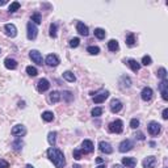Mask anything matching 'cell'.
Instances as JSON below:
<instances>
[{
    "mask_svg": "<svg viewBox=\"0 0 168 168\" xmlns=\"http://www.w3.org/2000/svg\"><path fill=\"white\" fill-rule=\"evenodd\" d=\"M46 154H47V158L53 162V164L56 168H63L66 165V158L60 150L55 149V147H50Z\"/></svg>",
    "mask_w": 168,
    "mask_h": 168,
    "instance_id": "1",
    "label": "cell"
},
{
    "mask_svg": "<svg viewBox=\"0 0 168 168\" xmlns=\"http://www.w3.org/2000/svg\"><path fill=\"white\" fill-rule=\"evenodd\" d=\"M109 133H114V134H121L124 130V122L121 120H116V121L110 122L108 126Z\"/></svg>",
    "mask_w": 168,
    "mask_h": 168,
    "instance_id": "2",
    "label": "cell"
},
{
    "mask_svg": "<svg viewBox=\"0 0 168 168\" xmlns=\"http://www.w3.org/2000/svg\"><path fill=\"white\" fill-rule=\"evenodd\" d=\"M26 36H28V40L33 41L37 38L38 36V29H37V25L33 24L32 21L28 22V25H26Z\"/></svg>",
    "mask_w": 168,
    "mask_h": 168,
    "instance_id": "3",
    "label": "cell"
},
{
    "mask_svg": "<svg viewBox=\"0 0 168 168\" xmlns=\"http://www.w3.org/2000/svg\"><path fill=\"white\" fill-rule=\"evenodd\" d=\"M147 129H149V133L151 134L153 137H156V135L160 133V130H162V126H160V124H158V122L151 121L149 124V126H147Z\"/></svg>",
    "mask_w": 168,
    "mask_h": 168,
    "instance_id": "4",
    "label": "cell"
},
{
    "mask_svg": "<svg viewBox=\"0 0 168 168\" xmlns=\"http://www.w3.org/2000/svg\"><path fill=\"white\" fill-rule=\"evenodd\" d=\"M29 56H30V59L33 60L36 65L42 66L44 59H42V55H41L40 51H37V50H30V51H29Z\"/></svg>",
    "mask_w": 168,
    "mask_h": 168,
    "instance_id": "5",
    "label": "cell"
},
{
    "mask_svg": "<svg viewBox=\"0 0 168 168\" xmlns=\"http://www.w3.org/2000/svg\"><path fill=\"white\" fill-rule=\"evenodd\" d=\"M134 147V143L131 142L130 139H125V140H122L121 143H120V146H118V150H120V153H128V151H130L131 149Z\"/></svg>",
    "mask_w": 168,
    "mask_h": 168,
    "instance_id": "6",
    "label": "cell"
},
{
    "mask_svg": "<svg viewBox=\"0 0 168 168\" xmlns=\"http://www.w3.org/2000/svg\"><path fill=\"white\" fill-rule=\"evenodd\" d=\"M45 63H46L47 66H50V67H55V66H58L60 63L59 58H58V55H55V54H49V55L46 56V59H45Z\"/></svg>",
    "mask_w": 168,
    "mask_h": 168,
    "instance_id": "7",
    "label": "cell"
},
{
    "mask_svg": "<svg viewBox=\"0 0 168 168\" xmlns=\"http://www.w3.org/2000/svg\"><path fill=\"white\" fill-rule=\"evenodd\" d=\"M93 143H92V140L89 139H85L83 140V143H81V153L83 154H91V153H93Z\"/></svg>",
    "mask_w": 168,
    "mask_h": 168,
    "instance_id": "8",
    "label": "cell"
},
{
    "mask_svg": "<svg viewBox=\"0 0 168 168\" xmlns=\"http://www.w3.org/2000/svg\"><path fill=\"white\" fill-rule=\"evenodd\" d=\"M50 88V83L47 79H40L37 83V91L40 92V93H44V92H46L47 89Z\"/></svg>",
    "mask_w": 168,
    "mask_h": 168,
    "instance_id": "9",
    "label": "cell"
},
{
    "mask_svg": "<svg viewBox=\"0 0 168 168\" xmlns=\"http://www.w3.org/2000/svg\"><path fill=\"white\" fill-rule=\"evenodd\" d=\"M11 134L15 135V137H22L26 134V129H25L24 125H16L13 126V129L11 130Z\"/></svg>",
    "mask_w": 168,
    "mask_h": 168,
    "instance_id": "10",
    "label": "cell"
},
{
    "mask_svg": "<svg viewBox=\"0 0 168 168\" xmlns=\"http://www.w3.org/2000/svg\"><path fill=\"white\" fill-rule=\"evenodd\" d=\"M4 30H5L7 36L11 38H15L17 36V28H16V25L13 24H5L4 25Z\"/></svg>",
    "mask_w": 168,
    "mask_h": 168,
    "instance_id": "11",
    "label": "cell"
},
{
    "mask_svg": "<svg viewBox=\"0 0 168 168\" xmlns=\"http://www.w3.org/2000/svg\"><path fill=\"white\" fill-rule=\"evenodd\" d=\"M108 97H109V92H108V91H101L100 93L95 95L93 103L95 104H101V103H104V101H105Z\"/></svg>",
    "mask_w": 168,
    "mask_h": 168,
    "instance_id": "12",
    "label": "cell"
},
{
    "mask_svg": "<svg viewBox=\"0 0 168 168\" xmlns=\"http://www.w3.org/2000/svg\"><path fill=\"white\" fill-rule=\"evenodd\" d=\"M153 95H154V92L150 87H144L143 89H142V92H140V97H142V100L146 101V103L153 99Z\"/></svg>",
    "mask_w": 168,
    "mask_h": 168,
    "instance_id": "13",
    "label": "cell"
},
{
    "mask_svg": "<svg viewBox=\"0 0 168 168\" xmlns=\"http://www.w3.org/2000/svg\"><path fill=\"white\" fill-rule=\"evenodd\" d=\"M76 30H78V33L80 36H83V37H87L88 34H89V30H88V26L84 22L79 21L78 24H76Z\"/></svg>",
    "mask_w": 168,
    "mask_h": 168,
    "instance_id": "14",
    "label": "cell"
},
{
    "mask_svg": "<svg viewBox=\"0 0 168 168\" xmlns=\"http://www.w3.org/2000/svg\"><path fill=\"white\" fill-rule=\"evenodd\" d=\"M99 149H100V151L101 153H104V154H112L113 153V147L110 146V143H108V142H105V140H101L99 143Z\"/></svg>",
    "mask_w": 168,
    "mask_h": 168,
    "instance_id": "15",
    "label": "cell"
},
{
    "mask_svg": "<svg viewBox=\"0 0 168 168\" xmlns=\"http://www.w3.org/2000/svg\"><path fill=\"white\" fill-rule=\"evenodd\" d=\"M121 109H122V103L120 100L113 99L110 101V112L112 113H118V112H121Z\"/></svg>",
    "mask_w": 168,
    "mask_h": 168,
    "instance_id": "16",
    "label": "cell"
},
{
    "mask_svg": "<svg viewBox=\"0 0 168 168\" xmlns=\"http://www.w3.org/2000/svg\"><path fill=\"white\" fill-rule=\"evenodd\" d=\"M156 165V158L153 155L147 156V158H144L143 160V168H155Z\"/></svg>",
    "mask_w": 168,
    "mask_h": 168,
    "instance_id": "17",
    "label": "cell"
},
{
    "mask_svg": "<svg viewBox=\"0 0 168 168\" xmlns=\"http://www.w3.org/2000/svg\"><path fill=\"white\" fill-rule=\"evenodd\" d=\"M124 62L126 63V65H128L129 67H130L131 71H133V72H138V71H139L140 65H139V63H138L135 59H128V60H124Z\"/></svg>",
    "mask_w": 168,
    "mask_h": 168,
    "instance_id": "18",
    "label": "cell"
},
{
    "mask_svg": "<svg viewBox=\"0 0 168 168\" xmlns=\"http://www.w3.org/2000/svg\"><path fill=\"white\" fill-rule=\"evenodd\" d=\"M122 165L126 168H134L137 165V160L134 158H122Z\"/></svg>",
    "mask_w": 168,
    "mask_h": 168,
    "instance_id": "19",
    "label": "cell"
},
{
    "mask_svg": "<svg viewBox=\"0 0 168 168\" xmlns=\"http://www.w3.org/2000/svg\"><path fill=\"white\" fill-rule=\"evenodd\" d=\"M60 97H62V95H60L58 91H53V92L49 95V100H50V103H51V104L59 103V101H60Z\"/></svg>",
    "mask_w": 168,
    "mask_h": 168,
    "instance_id": "20",
    "label": "cell"
},
{
    "mask_svg": "<svg viewBox=\"0 0 168 168\" xmlns=\"http://www.w3.org/2000/svg\"><path fill=\"white\" fill-rule=\"evenodd\" d=\"M4 66H5L8 70H16L17 69V62H16L15 59H12V58H7V59L4 60Z\"/></svg>",
    "mask_w": 168,
    "mask_h": 168,
    "instance_id": "21",
    "label": "cell"
},
{
    "mask_svg": "<svg viewBox=\"0 0 168 168\" xmlns=\"http://www.w3.org/2000/svg\"><path fill=\"white\" fill-rule=\"evenodd\" d=\"M135 34L134 33H129L128 36H126V45H128L129 47H134L135 46Z\"/></svg>",
    "mask_w": 168,
    "mask_h": 168,
    "instance_id": "22",
    "label": "cell"
},
{
    "mask_svg": "<svg viewBox=\"0 0 168 168\" xmlns=\"http://www.w3.org/2000/svg\"><path fill=\"white\" fill-rule=\"evenodd\" d=\"M30 21L33 22V24H36V25H40L41 22H42V16H41V13L34 12L33 15H32V17H30Z\"/></svg>",
    "mask_w": 168,
    "mask_h": 168,
    "instance_id": "23",
    "label": "cell"
},
{
    "mask_svg": "<svg viewBox=\"0 0 168 168\" xmlns=\"http://www.w3.org/2000/svg\"><path fill=\"white\" fill-rule=\"evenodd\" d=\"M108 49L110 51H117L120 49V45H118V41L117 40H110L108 42Z\"/></svg>",
    "mask_w": 168,
    "mask_h": 168,
    "instance_id": "24",
    "label": "cell"
},
{
    "mask_svg": "<svg viewBox=\"0 0 168 168\" xmlns=\"http://www.w3.org/2000/svg\"><path fill=\"white\" fill-rule=\"evenodd\" d=\"M42 120H44L45 122H51V121H54V113H53V112H49V110L44 112V113H42Z\"/></svg>",
    "mask_w": 168,
    "mask_h": 168,
    "instance_id": "25",
    "label": "cell"
},
{
    "mask_svg": "<svg viewBox=\"0 0 168 168\" xmlns=\"http://www.w3.org/2000/svg\"><path fill=\"white\" fill-rule=\"evenodd\" d=\"M63 79L67 81H70V83H74L75 80H76V78H75V75L72 74L71 71H66L63 72Z\"/></svg>",
    "mask_w": 168,
    "mask_h": 168,
    "instance_id": "26",
    "label": "cell"
},
{
    "mask_svg": "<svg viewBox=\"0 0 168 168\" xmlns=\"http://www.w3.org/2000/svg\"><path fill=\"white\" fill-rule=\"evenodd\" d=\"M105 36H106V32L104 30V29H101V28H96V29H95V37H96V38H99V40H104V38H105Z\"/></svg>",
    "mask_w": 168,
    "mask_h": 168,
    "instance_id": "27",
    "label": "cell"
},
{
    "mask_svg": "<svg viewBox=\"0 0 168 168\" xmlns=\"http://www.w3.org/2000/svg\"><path fill=\"white\" fill-rule=\"evenodd\" d=\"M22 146H24V142L21 140V138H17L16 140L12 142V147L16 150V151H20V150L22 149Z\"/></svg>",
    "mask_w": 168,
    "mask_h": 168,
    "instance_id": "28",
    "label": "cell"
},
{
    "mask_svg": "<svg viewBox=\"0 0 168 168\" xmlns=\"http://www.w3.org/2000/svg\"><path fill=\"white\" fill-rule=\"evenodd\" d=\"M47 140H49V143L51 146H55V142H56V133L55 131H50L49 135H47Z\"/></svg>",
    "mask_w": 168,
    "mask_h": 168,
    "instance_id": "29",
    "label": "cell"
},
{
    "mask_svg": "<svg viewBox=\"0 0 168 168\" xmlns=\"http://www.w3.org/2000/svg\"><path fill=\"white\" fill-rule=\"evenodd\" d=\"M20 7H21V4H20L19 1H13V3H11L9 8H8V12H9V13L16 12V11H19V9H20Z\"/></svg>",
    "mask_w": 168,
    "mask_h": 168,
    "instance_id": "30",
    "label": "cell"
},
{
    "mask_svg": "<svg viewBox=\"0 0 168 168\" xmlns=\"http://www.w3.org/2000/svg\"><path fill=\"white\" fill-rule=\"evenodd\" d=\"M26 74H28L29 76H32V78H34V76L38 75V71L36 67H33V66H28V67H26Z\"/></svg>",
    "mask_w": 168,
    "mask_h": 168,
    "instance_id": "31",
    "label": "cell"
},
{
    "mask_svg": "<svg viewBox=\"0 0 168 168\" xmlns=\"http://www.w3.org/2000/svg\"><path fill=\"white\" fill-rule=\"evenodd\" d=\"M156 75H158V78H159V79L164 80V79H167V70H165L164 67H160V69L156 71Z\"/></svg>",
    "mask_w": 168,
    "mask_h": 168,
    "instance_id": "32",
    "label": "cell"
},
{
    "mask_svg": "<svg viewBox=\"0 0 168 168\" xmlns=\"http://www.w3.org/2000/svg\"><path fill=\"white\" fill-rule=\"evenodd\" d=\"M121 83H122V87L124 88H129L131 85V80L129 76H121Z\"/></svg>",
    "mask_w": 168,
    "mask_h": 168,
    "instance_id": "33",
    "label": "cell"
},
{
    "mask_svg": "<svg viewBox=\"0 0 168 168\" xmlns=\"http://www.w3.org/2000/svg\"><path fill=\"white\" fill-rule=\"evenodd\" d=\"M60 95H63V99H65L67 103H71L72 100H74V95H72L70 91H65V92L60 93Z\"/></svg>",
    "mask_w": 168,
    "mask_h": 168,
    "instance_id": "34",
    "label": "cell"
},
{
    "mask_svg": "<svg viewBox=\"0 0 168 168\" xmlns=\"http://www.w3.org/2000/svg\"><path fill=\"white\" fill-rule=\"evenodd\" d=\"M159 91H160V92L168 91V80L167 79H164V80L160 81V84H159Z\"/></svg>",
    "mask_w": 168,
    "mask_h": 168,
    "instance_id": "35",
    "label": "cell"
},
{
    "mask_svg": "<svg viewBox=\"0 0 168 168\" xmlns=\"http://www.w3.org/2000/svg\"><path fill=\"white\" fill-rule=\"evenodd\" d=\"M87 51L89 54H92V55H97V54L100 53V47H97V46H88L87 47Z\"/></svg>",
    "mask_w": 168,
    "mask_h": 168,
    "instance_id": "36",
    "label": "cell"
},
{
    "mask_svg": "<svg viewBox=\"0 0 168 168\" xmlns=\"http://www.w3.org/2000/svg\"><path fill=\"white\" fill-rule=\"evenodd\" d=\"M79 44H80V40H79L78 37H75V38H71V40H70V47H72V49H74V47H78L79 46Z\"/></svg>",
    "mask_w": 168,
    "mask_h": 168,
    "instance_id": "37",
    "label": "cell"
},
{
    "mask_svg": "<svg viewBox=\"0 0 168 168\" xmlns=\"http://www.w3.org/2000/svg\"><path fill=\"white\" fill-rule=\"evenodd\" d=\"M91 113H92V116H93V117H100V116L103 114V108H100V106H97V108H93Z\"/></svg>",
    "mask_w": 168,
    "mask_h": 168,
    "instance_id": "38",
    "label": "cell"
},
{
    "mask_svg": "<svg viewBox=\"0 0 168 168\" xmlns=\"http://www.w3.org/2000/svg\"><path fill=\"white\" fill-rule=\"evenodd\" d=\"M151 63H153V59H151L150 55H144L143 58H142V65L143 66H150Z\"/></svg>",
    "mask_w": 168,
    "mask_h": 168,
    "instance_id": "39",
    "label": "cell"
},
{
    "mask_svg": "<svg viewBox=\"0 0 168 168\" xmlns=\"http://www.w3.org/2000/svg\"><path fill=\"white\" fill-rule=\"evenodd\" d=\"M50 37H53V38L56 37V24L50 25Z\"/></svg>",
    "mask_w": 168,
    "mask_h": 168,
    "instance_id": "40",
    "label": "cell"
},
{
    "mask_svg": "<svg viewBox=\"0 0 168 168\" xmlns=\"http://www.w3.org/2000/svg\"><path fill=\"white\" fill-rule=\"evenodd\" d=\"M81 150H79V149H75L74 150V153H72V155H74V159H76V160H80L81 159Z\"/></svg>",
    "mask_w": 168,
    "mask_h": 168,
    "instance_id": "41",
    "label": "cell"
},
{
    "mask_svg": "<svg viewBox=\"0 0 168 168\" xmlns=\"http://www.w3.org/2000/svg\"><path fill=\"white\" fill-rule=\"evenodd\" d=\"M138 126H139V120L137 118H133L130 121V128L131 129H138Z\"/></svg>",
    "mask_w": 168,
    "mask_h": 168,
    "instance_id": "42",
    "label": "cell"
},
{
    "mask_svg": "<svg viewBox=\"0 0 168 168\" xmlns=\"http://www.w3.org/2000/svg\"><path fill=\"white\" fill-rule=\"evenodd\" d=\"M0 168H9V163L4 159H0Z\"/></svg>",
    "mask_w": 168,
    "mask_h": 168,
    "instance_id": "43",
    "label": "cell"
},
{
    "mask_svg": "<svg viewBox=\"0 0 168 168\" xmlns=\"http://www.w3.org/2000/svg\"><path fill=\"white\" fill-rule=\"evenodd\" d=\"M135 139H139V140H144V134L140 133V131H138L137 134H135Z\"/></svg>",
    "mask_w": 168,
    "mask_h": 168,
    "instance_id": "44",
    "label": "cell"
},
{
    "mask_svg": "<svg viewBox=\"0 0 168 168\" xmlns=\"http://www.w3.org/2000/svg\"><path fill=\"white\" fill-rule=\"evenodd\" d=\"M162 93V99L164 101H168V91H164V92H160Z\"/></svg>",
    "mask_w": 168,
    "mask_h": 168,
    "instance_id": "45",
    "label": "cell"
},
{
    "mask_svg": "<svg viewBox=\"0 0 168 168\" xmlns=\"http://www.w3.org/2000/svg\"><path fill=\"white\" fill-rule=\"evenodd\" d=\"M162 117H163V120H167V118H168V109H167V108H165L164 110H163Z\"/></svg>",
    "mask_w": 168,
    "mask_h": 168,
    "instance_id": "46",
    "label": "cell"
},
{
    "mask_svg": "<svg viewBox=\"0 0 168 168\" xmlns=\"http://www.w3.org/2000/svg\"><path fill=\"white\" fill-rule=\"evenodd\" d=\"M96 163H97V164H101V163H104V159L103 158H97L96 159Z\"/></svg>",
    "mask_w": 168,
    "mask_h": 168,
    "instance_id": "47",
    "label": "cell"
},
{
    "mask_svg": "<svg viewBox=\"0 0 168 168\" xmlns=\"http://www.w3.org/2000/svg\"><path fill=\"white\" fill-rule=\"evenodd\" d=\"M7 3H8L7 0H0V7H3L4 4H7Z\"/></svg>",
    "mask_w": 168,
    "mask_h": 168,
    "instance_id": "48",
    "label": "cell"
},
{
    "mask_svg": "<svg viewBox=\"0 0 168 168\" xmlns=\"http://www.w3.org/2000/svg\"><path fill=\"white\" fill-rule=\"evenodd\" d=\"M113 168H125L124 165H121V164H114L113 165Z\"/></svg>",
    "mask_w": 168,
    "mask_h": 168,
    "instance_id": "49",
    "label": "cell"
},
{
    "mask_svg": "<svg viewBox=\"0 0 168 168\" xmlns=\"http://www.w3.org/2000/svg\"><path fill=\"white\" fill-rule=\"evenodd\" d=\"M150 146H151V147H155V146H156L155 142H150Z\"/></svg>",
    "mask_w": 168,
    "mask_h": 168,
    "instance_id": "50",
    "label": "cell"
},
{
    "mask_svg": "<svg viewBox=\"0 0 168 168\" xmlns=\"http://www.w3.org/2000/svg\"><path fill=\"white\" fill-rule=\"evenodd\" d=\"M25 168H34V167H33L32 164H26V167H25Z\"/></svg>",
    "mask_w": 168,
    "mask_h": 168,
    "instance_id": "51",
    "label": "cell"
},
{
    "mask_svg": "<svg viewBox=\"0 0 168 168\" xmlns=\"http://www.w3.org/2000/svg\"><path fill=\"white\" fill-rule=\"evenodd\" d=\"M72 168H81V167H80V165H79V164H75Z\"/></svg>",
    "mask_w": 168,
    "mask_h": 168,
    "instance_id": "52",
    "label": "cell"
},
{
    "mask_svg": "<svg viewBox=\"0 0 168 168\" xmlns=\"http://www.w3.org/2000/svg\"><path fill=\"white\" fill-rule=\"evenodd\" d=\"M97 168H106V167H105V164H103V165H99Z\"/></svg>",
    "mask_w": 168,
    "mask_h": 168,
    "instance_id": "53",
    "label": "cell"
},
{
    "mask_svg": "<svg viewBox=\"0 0 168 168\" xmlns=\"http://www.w3.org/2000/svg\"><path fill=\"white\" fill-rule=\"evenodd\" d=\"M0 53H1V50H0Z\"/></svg>",
    "mask_w": 168,
    "mask_h": 168,
    "instance_id": "54",
    "label": "cell"
}]
</instances>
